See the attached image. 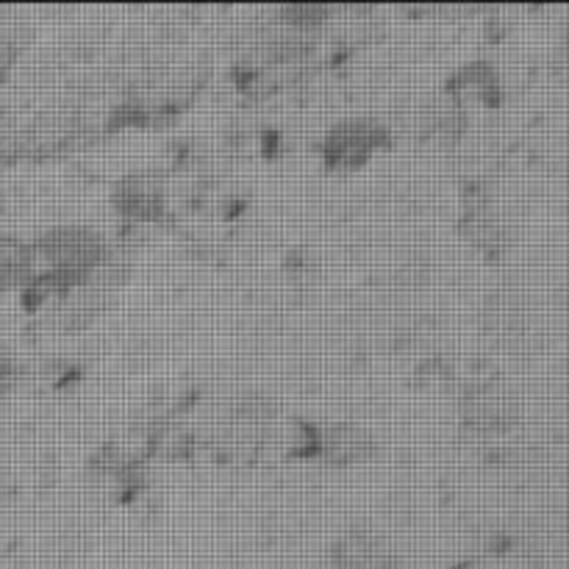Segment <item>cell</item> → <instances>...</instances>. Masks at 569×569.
<instances>
[{"label":"cell","instance_id":"cell-5","mask_svg":"<svg viewBox=\"0 0 569 569\" xmlns=\"http://www.w3.org/2000/svg\"><path fill=\"white\" fill-rule=\"evenodd\" d=\"M37 272V250L20 237L0 233V292L31 281Z\"/></svg>","mask_w":569,"mask_h":569},{"label":"cell","instance_id":"cell-3","mask_svg":"<svg viewBox=\"0 0 569 569\" xmlns=\"http://www.w3.org/2000/svg\"><path fill=\"white\" fill-rule=\"evenodd\" d=\"M372 437L365 428L353 422H326L315 426V442H311V456L331 461V465H350L370 453Z\"/></svg>","mask_w":569,"mask_h":569},{"label":"cell","instance_id":"cell-1","mask_svg":"<svg viewBox=\"0 0 569 569\" xmlns=\"http://www.w3.org/2000/svg\"><path fill=\"white\" fill-rule=\"evenodd\" d=\"M383 128L370 117H350V120L339 122L322 139V153L331 164L353 167L361 159L372 153L381 144Z\"/></svg>","mask_w":569,"mask_h":569},{"label":"cell","instance_id":"cell-2","mask_svg":"<svg viewBox=\"0 0 569 569\" xmlns=\"http://www.w3.org/2000/svg\"><path fill=\"white\" fill-rule=\"evenodd\" d=\"M114 203L128 222H153L167 206L164 178L153 170H139L117 183Z\"/></svg>","mask_w":569,"mask_h":569},{"label":"cell","instance_id":"cell-6","mask_svg":"<svg viewBox=\"0 0 569 569\" xmlns=\"http://www.w3.org/2000/svg\"><path fill=\"white\" fill-rule=\"evenodd\" d=\"M20 378H22L20 361H17L14 356H9L0 350V400L9 398V395L14 392V387L20 383Z\"/></svg>","mask_w":569,"mask_h":569},{"label":"cell","instance_id":"cell-4","mask_svg":"<svg viewBox=\"0 0 569 569\" xmlns=\"http://www.w3.org/2000/svg\"><path fill=\"white\" fill-rule=\"evenodd\" d=\"M337 569H395V556L376 533L350 531L333 548Z\"/></svg>","mask_w":569,"mask_h":569}]
</instances>
